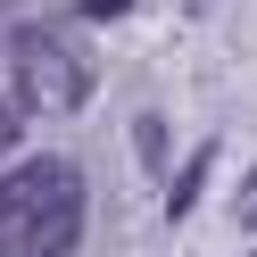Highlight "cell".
Returning a JSON list of instances; mask_svg holds the SVG:
<instances>
[{
    "label": "cell",
    "instance_id": "8992f818",
    "mask_svg": "<svg viewBox=\"0 0 257 257\" xmlns=\"http://www.w3.org/2000/svg\"><path fill=\"white\" fill-rule=\"evenodd\" d=\"M83 17H100V25H108V17H124V0H83Z\"/></svg>",
    "mask_w": 257,
    "mask_h": 257
},
{
    "label": "cell",
    "instance_id": "277c9868",
    "mask_svg": "<svg viewBox=\"0 0 257 257\" xmlns=\"http://www.w3.org/2000/svg\"><path fill=\"white\" fill-rule=\"evenodd\" d=\"M199 174H207V150L191 158V174H183V183H174V199H166V216H191V199H199Z\"/></svg>",
    "mask_w": 257,
    "mask_h": 257
},
{
    "label": "cell",
    "instance_id": "6da1fadb",
    "mask_svg": "<svg viewBox=\"0 0 257 257\" xmlns=\"http://www.w3.org/2000/svg\"><path fill=\"white\" fill-rule=\"evenodd\" d=\"M83 240V166L75 158H25L0 174V257H75Z\"/></svg>",
    "mask_w": 257,
    "mask_h": 257
},
{
    "label": "cell",
    "instance_id": "7a4b0ae2",
    "mask_svg": "<svg viewBox=\"0 0 257 257\" xmlns=\"http://www.w3.org/2000/svg\"><path fill=\"white\" fill-rule=\"evenodd\" d=\"M9 67H17V100L34 116H75L91 100V58L67 34H50V25H25L17 50H9Z\"/></svg>",
    "mask_w": 257,
    "mask_h": 257
},
{
    "label": "cell",
    "instance_id": "5b68a950",
    "mask_svg": "<svg viewBox=\"0 0 257 257\" xmlns=\"http://www.w3.org/2000/svg\"><path fill=\"white\" fill-rule=\"evenodd\" d=\"M25 116H34V108H25V100H0V158L17 150V133H25Z\"/></svg>",
    "mask_w": 257,
    "mask_h": 257
},
{
    "label": "cell",
    "instance_id": "3957f363",
    "mask_svg": "<svg viewBox=\"0 0 257 257\" xmlns=\"http://www.w3.org/2000/svg\"><path fill=\"white\" fill-rule=\"evenodd\" d=\"M133 150H141V166H166V124L141 116V124H133Z\"/></svg>",
    "mask_w": 257,
    "mask_h": 257
}]
</instances>
